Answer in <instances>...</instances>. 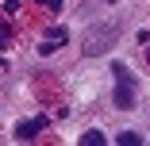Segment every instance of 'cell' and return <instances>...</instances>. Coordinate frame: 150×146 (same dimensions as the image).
Listing matches in <instances>:
<instances>
[{
  "label": "cell",
  "mask_w": 150,
  "mask_h": 146,
  "mask_svg": "<svg viewBox=\"0 0 150 146\" xmlns=\"http://www.w3.org/2000/svg\"><path fill=\"white\" fill-rule=\"evenodd\" d=\"M112 77H115V108H135V73L123 62H112Z\"/></svg>",
  "instance_id": "6da1fadb"
},
{
  "label": "cell",
  "mask_w": 150,
  "mask_h": 146,
  "mask_svg": "<svg viewBox=\"0 0 150 146\" xmlns=\"http://www.w3.org/2000/svg\"><path fill=\"white\" fill-rule=\"evenodd\" d=\"M115 35H119V23H115V19H104V23H96L93 31L85 35V54H104V50L115 42Z\"/></svg>",
  "instance_id": "7a4b0ae2"
},
{
  "label": "cell",
  "mask_w": 150,
  "mask_h": 146,
  "mask_svg": "<svg viewBox=\"0 0 150 146\" xmlns=\"http://www.w3.org/2000/svg\"><path fill=\"white\" fill-rule=\"evenodd\" d=\"M46 127V115H35V119H23V123H16V142H31L39 131Z\"/></svg>",
  "instance_id": "3957f363"
},
{
  "label": "cell",
  "mask_w": 150,
  "mask_h": 146,
  "mask_svg": "<svg viewBox=\"0 0 150 146\" xmlns=\"http://www.w3.org/2000/svg\"><path fill=\"white\" fill-rule=\"evenodd\" d=\"M66 39H69L66 27H50V31L42 35V42H39V50H42V54H50V50H58V46H66Z\"/></svg>",
  "instance_id": "277c9868"
},
{
  "label": "cell",
  "mask_w": 150,
  "mask_h": 146,
  "mask_svg": "<svg viewBox=\"0 0 150 146\" xmlns=\"http://www.w3.org/2000/svg\"><path fill=\"white\" fill-rule=\"evenodd\" d=\"M108 138H104V131H85L81 135V146H104Z\"/></svg>",
  "instance_id": "5b68a950"
},
{
  "label": "cell",
  "mask_w": 150,
  "mask_h": 146,
  "mask_svg": "<svg viewBox=\"0 0 150 146\" xmlns=\"http://www.w3.org/2000/svg\"><path fill=\"white\" fill-rule=\"evenodd\" d=\"M119 142H123V146H139V142H142V135H135V131H123V135H119Z\"/></svg>",
  "instance_id": "8992f818"
},
{
  "label": "cell",
  "mask_w": 150,
  "mask_h": 146,
  "mask_svg": "<svg viewBox=\"0 0 150 146\" xmlns=\"http://www.w3.org/2000/svg\"><path fill=\"white\" fill-rule=\"evenodd\" d=\"M39 4H42V8H54V12H58V8H62V0H39Z\"/></svg>",
  "instance_id": "52a82bcc"
},
{
  "label": "cell",
  "mask_w": 150,
  "mask_h": 146,
  "mask_svg": "<svg viewBox=\"0 0 150 146\" xmlns=\"http://www.w3.org/2000/svg\"><path fill=\"white\" fill-rule=\"evenodd\" d=\"M0 46H8V27H0Z\"/></svg>",
  "instance_id": "ba28073f"
}]
</instances>
